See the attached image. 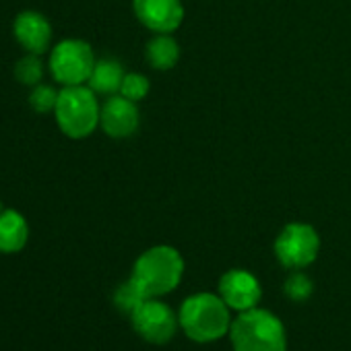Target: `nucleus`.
Masks as SVG:
<instances>
[{
    "mask_svg": "<svg viewBox=\"0 0 351 351\" xmlns=\"http://www.w3.org/2000/svg\"><path fill=\"white\" fill-rule=\"evenodd\" d=\"M230 306L223 298L213 293H197L191 295L180 308V324L184 332L199 343H209L228 332L230 322Z\"/></svg>",
    "mask_w": 351,
    "mask_h": 351,
    "instance_id": "3",
    "label": "nucleus"
},
{
    "mask_svg": "<svg viewBox=\"0 0 351 351\" xmlns=\"http://www.w3.org/2000/svg\"><path fill=\"white\" fill-rule=\"evenodd\" d=\"M219 291L223 302L240 312L254 308L261 300V285L256 277L242 269L228 271L219 281Z\"/></svg>",
    "mask_w": 351,
    "mask_h": 351,
    "instance_id": "10",
    "label": "nucleus"
},
{
    "mask_svg": "<svg viewBox=\"0 0 351 351\" xmlns=\"http://www.w3.org/2000/svg\"><path fill=\"white\" fill-rule=\"evenodd\" d=\"M58 93L52 85H46V83H40L34 87L32 95H29V104L36 112L40 114H46V112H52L56 108V101H58Z\"/></svg>",
    "mask_w": 351,
    "mask_h": 351,
    "instance_id": "18",
    "label": "nucleus"
},
{
    "mask_svg": "<svg viewBox=\"0 0 351 351\" xmlns=\"http://www.w3.org/2000/svg\"><path fill=\"white\" fill-rule=\"evenodd\" d=\"M138 120L141 114L136 101H130L122 95H114L101 106L99 124L104 132L112 138H126L134 134L138 128Z\"/></svg>",
    "mask_w": 351,
    "mask_h": 351,
    "instance_id": "9",
    "label": "nucleus"
},
{
    "mask_svg": "<svg viewBox=\"0 0 351 351\" xmlns=\"http://www.w3.org/2000/svg\"><path fill=\"white\" fill-rule=\"evenodd\" d=\"M17 42L32 54H44L52 40V27L48 19L36 11H23L13 25Z\"/></svg>",
    "mask_w": 351,
    "mask_h": 351,
    "instance_id": "11",
    "label": "nucleus"
},
{
    "mask_svg": "<svg viewBox=\"0 0 351 351\" xmlns=\"http://www.w3.org/2000/svg\"><path fill=\"white\" fill-rule=\"evenodd\" d=\"M124 69L120 62L112 60V58H104V60H97L95 66H93V73L89 77V87L95 91V93H106V95H112V93H118L120 91V85L124 81Z\"/></svg>",
    "mask_w": 351,
    "mask_h": 351,
    "instance_id": "14",
    "label": "nucleus"
},
{
    "mask_svg": "<svg viewBox=\"0 0 351 351\" xmlns=\"http://www.w3.org/2000/svg\"><path fill=\"white\" fill-rule=\"evenodd\" d=\"M232 345L236 351H285V328L267 310H244L232 324Z\"/></svg>",
    "mask_w": 351,
    "mask_h": 351,
    "instance_id": "4",
    "label": "nucleus"
},
{
    "mask_svg": "<svg viewBox=\"0 0 351 351\" xmlns=\"http://www.w3.org/2000/svg\"><path fill=\"white\" fill-rule=\"evenodd\" d=\"M147 62L157 71H169L180 60V46L169 34H157L145 50Z\"/></svg>",
    "mask_w": 351,
    "mask_h": 351,
    "instance_id": "13",
    "label": "nucleus"
},
{
    "mask_svg": "<svg viewBox=\"0 0 351 351\" xmlns=\"http://www.w3.org/2000/svg\"><path fill=\"white\" fill-rule=\"evenodd\" d=\"M145 300H147L145 291L132 277L126 283H122L114 293V304L118 306L120 312H126V314H132Z\"/></svg>",
    "mask_w": 351,
    "mask_h": 351,
    "instance_id": "15",
    "label": "nucleus"
},
{
    "mask_svg": "<svg viewBox=\"0 0 351 351\" xmlns=\"http://www.w3.org/2000/svg\"><path fill=\"white\" fill-rule=\"evenodd\" d=\"M54 116L56 124L69 138H85L97 128L101 108L91 87L66 85L58 93Z\"/></svg>",
    "mask_w": 351,
    "mask_h": 351,
    "instance_id": "2",
    "label": "nucleus"
},
{
    "mask_svg": "<svg viewBox=\"0 0 351 351\" xmlns=\"http://www.w3.org/2000/svg\"><path fill=\"white\" fill-rule=\"evenodd\" d=\"M285 293L295 300V302H304L312 295V281L310 277H306L304 273H293L287 277L285 281Z\"/></svg>",
    "mask_w": 351,
    "mask_h": 351,
    "instance_id": "19",
    "label": "nucleus"
},
{
    "mask_svg": "<svg viewBox=\"0 0 351 351\" xmlns=\"http://www.w3.org/2000/svg\"><path fill=\"white\" fill-rule=\"evenodd\" d=\"M149 79L145 75H138V73H126L124 75V81L120 85V95L130 99V101H141L143 97H147L149 93Z\"/></svg>",
    "mask_w": 351,
    "mask_h": 351,
    "instance_id": "17",
    "label": "nucleus"
},
{
    "mask_svg": "<svg viewBox=\"0 0 351 351\" xmlns=\"http://www.w3.org/2000/svg\"><path fill=\"white\" fill-rule=\"evenodd\" d=\"M182 273L184 261L178 250L171 246H153L134 263L132 279L141 285L147 298H157L178 285Z\"/></svg>",
    "mask_w": 351,
    "mask_h": 351,
    "instance_id": "1",
    "label": "nucleus"
},
{
    "mask_svg": "<svg viewBox=\"0 0 351 351\" xmlns=\"http://www.w3.org/2000/svg\"><path fill=\"white\" fill-rule=\"evenodd\" d=\"M130 316L134 330L151 343H165L176 332L173 312L153 298H147Z\"/></svg>",
    "mask_w": 351,
    "mask_h": 351,
    "instance_id": "7",
    "label": "nucleus"
},
{
    "mask_svg": "<svg viewBox=\"0 0 351 351\" xmlns=\"http://www.w3.org/2000/svg\"><path fill=\"white\" fill-rule=\"evenodd\" d=\"M95 66L93 50L83 40H62L54 46L50 54V71L52 77L66 85H83L89 81Z\"/></svg>",
    "mask_w": 351,
    "mask_h": 351,
    "instance_id": "5",
    "label": "nucleus"
},
{
    "mask_svg": "<svg viewBox=\"0 0 351 351\" xmlns=\"http://www.w3.org/2000/svg\"><path fill=\"white\" fill-rule=\"evenodd\" d=\"M29 238V226L19 211H3L0 213V252L13 254L23 250Z\"/></svg>",
    "mask_w": 351,
    "mask_h": 351,
    "instance_id": "12",
    "label": "nucleus"
},
{
    "mask_svg": "<svg viewBox=\"0 0 351 351\" xmlns=\"http://www.w3.org/2000/svg\"><path fill=\"white\" fill-rule=\"evenodd\" d=\"M44 77V64L40 60V54H25L17 64H15V79L23 85L36 87L42 83Z\"/></svg>",
    "mask_w": 351,
    "mask_h": 351,
    "instance_id": "16",
    "label": "nucleus"
},
{
    "mask_svg": "<svg viewBox=\"0 0 351 351\" xmlns=\"http://www.w3.org/2000/svg\"><path fill=\"white\" fill-rule=\"evenodd\" d=\"M136 19L155 34H171L184 21L182 0H132Z\"/></svg>",
    "mask_w": 351,
    "mask_h": 351,
    "instance_id": "8",
    "label": "nucleus"
},
{
    "mask_svg": "<svg viewBox=\"0 0 351 351\" xmlns=\"http://www.w3.org/2000/svg\"><path fill=\"white\" fill-rule=\"evenodd\" d=\"M318 248L320 238L308 223H289L275 240V254L279 263L289 269L308 267L318 256Z\"/></svg>",
    "mask_w": 351,
    "mask_h": 351,
    "instance_id": "6",
    "label": "nucleus"
}]
</instances>
